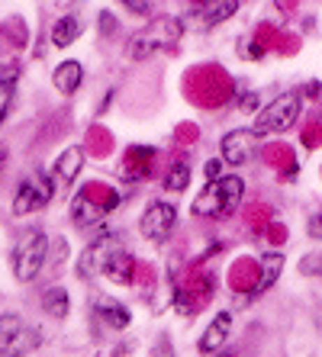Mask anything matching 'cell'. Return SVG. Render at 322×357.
Instances as JSON below:
<instances>
[{
  "label": "cell",
  "mask_w": 322,
  "mask_h": 357,
  "mask_svg": "<svg viewBox=\"0 0 322 357\" xmlns=\"http://www.w3.org/2000/svg\"><path fill=\"white\" fill-rule=\"evenodd\" d=\"M245 197V181L235 174L210 181L193 199V216H232Z\"/></svg>",
  "instance_id": "obj_1"
},
{
  "label": "cell",
  "mask_w": 322,
  "mask_h": 357,
  "mask_svg": "<svg viewBox=\"0 0 322 357\" xmlns=\"http://www.w3.org/2000/svg\"><path fill=\"white\" fill-rule=\"evenodd\" d=\"M49 258V235L42 229H29L20 235L17 248H13V274L20 283H33L39 277L42 264Z\"/></svg>",
  "instance_id": "obj_2"
},
{
  "label": "cell",
  "mask_w": 322,
  "mask_h": 357,
  "mask_svg": "<svg viewBox=\"0 0 322 357\" xmlns=\"http://www.w3.org/2000/svg\"><path fill=\"white\" fill-rule=\"evenodd\" d=\"M300 109H303V97L300 93H284L274 103H268L255 119V135H281L290 132V126L300 119Z\"/></svg>",
  "instance_id": "obj_3"
},
{
  "label": "cell",
  "mask_w": 322,
  "mask_h": 357,
  "mask_svg": "<svg viewBox=\"0 0 322 357\" xmlns=\"http://www.w3.org/2000/svg\"><path fill=\"white\" fill-rule=\"evenodd\" d=\"M181 33H184L181 20H171V17L158 20V23L145 26L139 36L129 39V55H133V59H145V55L165 49V45H174V42L181 39Z\"/></svg>",
  "instance_id": "obj_4"
},
{
  "label": "cell",
  "mask_w": 322,
  "mask_h": 357,
  "mask_svg": "<svg viewBox=\"0 0 322 357\" xmlns=\"http://www.w3.org/2000/svg\"><path fill=\"white\" fill-rule=\"evenodd\" d=\"M39 344V332L29 328L17 312L0 316V357H26Z\"/></svg>",
  "instance_id": "obj_5"
},
{
  "label": "cell",
  "mask_w": 322,
  "mask_h": 357,
  "mask_svg": "<svg viewBox=\"0 0 322 357\" xmlns=\"http://www.w3.org/2000/svg\"><path fill=\"white\" fill-rule=\"evenodd\" d=\"M174 225H177V206L174 203H168V199H155V203H149L145 206V213H142L139 219V232L145 241H165L168 235L174 232Z\"/></svg>",
  "instance_id": "obj_6"
},
{
  "label": "cell",
  "mask_w": 322,
  "mask_h": 357,
  "mask_svg": "<svg viewBox=\"0 0 322 357\" xmlns=\"http://www.w3.org/2000/svg\"><path fill=\"white\" fill-rule=\"evenodd\" d=\"M55 190H58L55 181H49L45 174H36V177H29V181H23L17 197H13V216H29V213L42 209L55 197Z\"/></svg>",
  "instance_id": "obj_7"
},
{
  "label": "cell",
  "mask_w": 322,
  "mask_h": 357,
  "mask_svg": "<svg viewBox=\"0 0 322 357\" xmlns=\"http://www.w3.org/2000/svg\"><path fill=\"white\" fill-rule=\"evenodd\" d=\"M239 10V0H197V7L187 13L184 20V29H210V26L226 23L229 17H235Z\"/></svg>",
  "instance_id": "obj_8"
},
{
  "label": "cell",
  "mask_w": 322,
  "mask_h": 357,
  "mask_svg": "<svg viewBox=\"0 0 322 357\" xmlns=\"http://www.w3.org/2000/svg\"><path fill=\"white\" fill-rule=\"evenodd\" d=\"M119 248V241H116V235H100V238H94L87 248H84L81 255V264H78V271H81V277H100L103 274V267H107L110 255Z\"/></svg>",
  "instance_id": "obj_9"
},
{
  "label": "cell",
  "mask_w": 322,
  "mask_h": 357,
  "mask_svg": "<svg viewBox=\"0 0 322 357\" xmlns=\"http://www.w3.org/2000/svg\"><path fill=\"white\" fill-rule=\"evenodd\" d=\"M255 139L258 135L251 129H232L229 135H223V145H219L223 161L226 165H245L255 155Z\"/></svg>",
  "instance_id": "obj_10"
},
{
  "label": "cell",
  "mask_w": 322,
  "mask_h": 357,
  "mask_svg": "<svg viewBox=\"0 0 322 357\" xmlns=\"http://www.w3.org/2000/svg\"><path fill=\"white\" fill-rule=\"evenodd\" d=\"M229 332H232V312L213 316V322L207 325V332H203V338H200V344H197L200 354H216V351L229 341Z\"/></svg>",
  "instance_id": "obj_11"
},
{
  "label": "cell",
  "mask_w": 322,
  "mask_h": 357,
  "mask_svg": "<svg viewBox=\"0 0 322 357\" xmlns=\"http://www.w3.org/2000/svg\"><path fill=\"white\" fill-rule=\"evenodd\" d=\"M84 171V149H78V145H71L68 151H61L58 155V165H55V187L58 181H61V187H71V183L78 181V174Z\"/></svg>",
  "instance_id": "obj_12"
},
{
  "label": "cell",
  "mask_w": 322,
  "mask_h": 357,
  "mask_svg": "<svg viewBox=\"0 0 322 357\" xmlns=\"http://www.w3.org/2000/svg\"><path fill=\"white\" fill-rule=\"evenodd\" d=\"M52 81H55L58 93H65V97H71V93H78V87L84 84V65L75 59L61 61V65L55 68V75H52Z\"/></svg>",
  "instance_id": "obj_13"
},
{
  "label": "cell",
  "mask_w": 322,
  "mask_h": 357,
  "mask_svg": "<svg viewBox=\"0 0 322 357\" xmlns=\"http://www.w3.org/2000/svg\"><path fill=\"white\" fill-rule=\"evenodd\" d=\"M133 264L136 261L126 255L123 248H116L113 255H110V261H107V267H103V277H110L113 283H133Z\"/></svg>",
  "instance_id": "obj_14"
},
{
  "label": "cell",
  "mask_w": 322,
  "mask_h": 357,
  "mask_svg": "<svg viewBox=\"0 0 322 357\" xmlns=\"http://www.w3.org/2000/svg\"><path fill=\"white\" fill-rule=\"evenodd\" d=\"M281 271H284V255H281V251H265V258H261V274H258V287H255V293L271 290L274 283H277V277H281Z\"/></svg>",
  "instance_id": "obj_15"
},
{
  "label": "cell",
  "mask_w": 322,
  "mask_h": 357,
  "mask_svg": "<svg viewBox=\"0 0 322 357\" xmlns=\"http://www.w3.org/2000/svg\"><path fill=\"white\" fill-rule=\"evenodd\" d=\"M42 309H45L52 319H65L68 309H71V299H68L65 287H49V290L42 293Z\"/></svg>",
  "instance_id": "obj_16"
},
{
  "label": "cell",
  "mask_w": 322,
  "mask_h": 357,
  "mask_svg": "<svg viewBox=\"0 0 322 357\" xmlns=\"http://www.w3.org/2000/svg\"><path fill=\"white\" fill-rule=\"evenodd\" d=\"M78 36H81V23H78L75 17H61L55 26H52V42H55L58 49H68Z\"/></svg>",
  "instance_id": "obj_17"
},
{
  "label": "cell",
  "mask_w": 322,
  "mask_h": 357,
  "mask_svg": "<svg viewBox=\"0 0 322 357\" xmlns=\"http://www.w3.org/2000/svg\"><path fill=\"white\" fill-rule=\"evenodd\" d=\"M100 316L107 319L110 328H126V325H129V309L113 303V299H103V303H100Z\"/></svg>",
  "instance_id": "obj_18"
},
{
  "label": "cell",
  "mask_w": 322,
  "mask_h": 357,
  "mask_svg": "<svg viewBox=\"0 0 322 357\" xmlns=\"http://www.w3.org/2000/svg\"><path fill=\"white\" fill-rule=\"evenodd\" d=\"M187 181H190V165L187 161H174L171 171L165 174V190L168 193H181L184 187H187Z\"/></svg>",
  "instance_id": "obj_19"
},
{
  "label": "cell",
  "mask_w": 322,
  "mask_h": 357,
  "mask_svg": "<svg viewBox=\"0 0 322 357\" xmlns=\"http://www.w3.org/2000/svg\"><path fill=\"white\" fill-rule=\"evenodd\" d=\"M94 203L87 197H78L75 199V213H71V216H75V222L78 225H94V222H100V219H103V213H107V209L100 206V209H91Z\"/></svg>",
  "instance_id": "obj_20"
},
{
  "label": "cell",
  "mask_w": 322,
  "mask_h": 357,
  "mask_svg": "<svg viewBox=\"0 0 322 357\" xmlns=\"http://www.w3.org/2000/svg\"><path fill=\"white\" fill-rule=\"evenodd\" d=\"M20 77V61L17 59H0V93H10Z\"/></svg>",
  "instance_id": "obj_21"
},
{
  "label": "cell",
  "mask_w": 322,
  "mask_h": 357,
  "mask_svg": "<svg viewBox=\"0 0 322 357\" xmlns=\"http://www.w3.org/2000/svg\"><path fill=\"white\" fill-rule=\"evenodd\" d=\"M126 10H133V13H139V17H149L152 7H155V0H123Z\"/></svg>",
  "instance_id": "obj_22"
},
{
  "label": "cell",
  "mask_w": 322,
  "mask_h": 357,
  "mask_svg": "<svg viewBox=\"0 0 322 357\" xmlns=\"http://www.w3.org/2000/svg\"><path fill=\"white\" fill-rule=\"evenodd\" d=\"M300 271H303V274H313V271H319V274H322V255H309V258L300 264Z\"/></svg>",
  "instance_id": "obj_23"
},
{
  "label": "cell",
  "mask_w": 322,
  "mask_h": 357,
  "mask_svg": "<svg viewBox=\"0 0 322 357\" xmlns=\"http://www.w3.org/2000/svg\"><path fill=\"white\" fill-rule=\"evenodd\" d=\"M152 357H174V348H171V341L168 338H161L155 344V351H152Z\"/></svg>",
  "instance_id": "obj_24"
},
{
  "label": "cell",
  "mask_w": 322,
  "mask_h": 357,
  "mask_svg": "<svg viewBox=\"0 0 322 357\" xmlns=\"http://www.w3.org/2000/svg\"><path fill=\"white\" fill-rule=\"evenodd\" d=\"M219 171H223V161H207V177H210V181H216V177H219Z\"/></svg>",
  "instance_id": "obj_25"
},
{
  "label": "cell",
  "mask_w": 322,
  "mask_h": 357,
  "mask_svg": "<svg viewBox=\"0 0 322 357\" xmlns=\"http://www.w3.org/2000/svg\"><path fill=\"white\" fill-rule=\"evenodd\" d=\"M7 109H10V93H0V123L7 116Z\"/></svg>",
  "instance_id": "obj_26"
},
{
  "label": "cell",
  "mask_w": 322,
  "mask_h": 357,
  "mask_svg": "<svg viewBox=\"0 0 322 357\" xmlns=\"http://www.w3.org/2000/svg\"><path fill=\"white\" fill-rule=\"evenodd\" d=\"M7 155H10L7 145H0V171H3V161H7Z\"/></svg>",
  "instance_id": "obj_27"
},
{
  "label": "cell",
  "mask_w": 322,
  "mask_h": 357,
  "mask_svg": "<svg viewBox=\"0 0 322 357\" xmlns=\"http://www.w3.org/2000/svg\"><path fill=\"white\" fill-rule=\"evenodd\" d=\"M216 357H235V354H232V351H223V354H216Z\"/></svg>",
  "instance_id": "obj_28"
}]
</instances>
